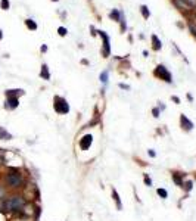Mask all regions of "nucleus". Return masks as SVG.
<instances>
[{"mask_svg": "<svg viewBox=\"0 0 196 221\" xmlns=\"http://www.w3.org/2000/svg\"><path fill=\"white\" fill-rule=\"evenodd\" d=\"M27 205V199L22 195H13L9 196L3 201V211H8V212H16L19 209H22Z\"/></svg>", "mask_w": 196, "mask_h": 221, "instance_id": "f257e3e1", "label": "nucleus"}, {"mask_svg": "<svg viewBox=\"0 0 196 221\" xmlns=\"http://www.w3.org/2000/svg\"><path fill=\"white\" fill-rule=\"evenodd\" d=\"M5 183L9 189H19L24 184V176L18 168H9V171L5 176Z\"/></svg>", "mask_w": 196, "mask_h": 221, "instance_id": "f03ea898", "label": "nucleus"}, {"mask_svg": "<svg viewBox=\"0 0 196 221\" xmlns=\"http://www.w3.org/2000/svg\"><path fill=\"white\" fill-rule=\"evenodd\" d=\"M53 108H55V111H56L58 114H60V115L69 112V105H68V102H67V99H64V97H60V96H55V99H53Z\"/></svg>", "mask_w": 196, "mask_h": 221, "instance_id": "7ed1b4c3", "label": "nucleus"}, {"mask_svg": "<svg viewBox=\"0 0 196 221\" xmlns=\"http://www.w3.org/2000/svg\"><path fill=\"white\" fill-rule=\"evenodd\" d=\"M155 75L158 77V78H161V80H164L165 83H172V77H171L170 71L165 68L164 65H158V67H156Z\"/></svg>", "mask_w": 196, "mask_h": 221, "instance_id": "20e7f679", "label": "nucleus"}, {"mask_svg": "<svg viewBox=\"0 0 196 221\" xmlns=\"http://www.w3.org/2000/svg\"><path fill=\"white\" fill-rule=\"evenodd\" d=\"M99 35L103 38V50H102V55L105 58H108L111 55V42H109V37L105 31H99Z\"/></svg>", "mask_w": 196, "mask_h": 221, "instance_id": "39448f33", "label": "nucleus"}, {"mask_svg": "<svg viewBox=\"0 0 196 221\" xmlns=\"http://www.w3.org/2000/svg\"><path fill=\"white\" fill-rule=\"evenodd\" d=\"M92 143H93V136H92V134H84V136L80 139L78 146H80L81 150H87V149H90Z\"/></svg>", "mask_w": 196, "mask_h": 221, "instance_id": "423d86ee", "label": "nucleus"}, {"mask_svg": "<svg viewBox=\"0 0 196 221\" xmlns=\"http://www.w3.org/2000/svg\"><path fill=\"white\" fill-rule=\"evenodd\" d=\"M180 125H181V128L186 131V133H189V131H192L193 130V127H195V124L190 121V119L184 115V114H181L180 115Z\"/></svg>", "mask_w": 196, "mask_h": 221, "instance_id": "0eeeda50", "label": "nucleus"}, {"mask_svg": "<svg viewBox=\"0 0 196 221\" xmlns=\"http://www.w3.org/2000/svg\"><path fill=\"white\" fill-rule=\"evenodd\" d=\"M171 177H172V181L177 184L179 187H183V183H184V174L183 172H179V171H172L171 172Z\"/></svg>", "mask_w": 196, "mask_h": 221, "instance_id": "6e6552de", "label": "nucleus"}, {"mask_svg": "<svg viewBox=\"0 0 196 221\" xmlns=\"http://www.w3.org/2000/svg\"><path fill=\"white\" fill-rule=\"evenodd\" d=\"M18 106H19V99L18 97H6V102H5L6 109H16Z\"/></svg>", "mask_w": 196, "mask_h": 221, "instance_id": "1a4fd4ad", "label": "nucleus"}, {"mask_svg": "<svg viewBox=\"0 0 196 221\" xmlns=\"http://www.w3.org/2000/svg\"><path fill=\"white\" fill-rule=\"evenodd\" d=\"M112 199H114V202H115V205H117V209L121 211V209H122V202H121L118 192H117L115 189H112Z\"/></svg>", "mask_w": 196, "mask_h": 221, "instance_id": "9d476101", "label": "nucleus"}, {"mask_svg": "<svg viewBox=\"0 0 196 221\" xmlns=\"http://www.w3.org/2000/svg\"><path fill=\"white\" fill-rule=\"evenodd\" d=\"M40 77H42L43 80H46V81H49V80H50V72H49V67H47L46 63H43V65H42Z\"/></svg>", "mask_w": 196, "mask_h": 221, "instance_id": "9b49d317", "label": "nucleus"}, {"mask_svg": "<svg viewBox=\"0 0 196 221\" xmlns=\"http://www.w3.org/2000/svg\"><path fill=\"white\" fill-rule=\"evenodd\" d=\"M25 93L22 89H15V90H6V97H18V96H22Z\"/></svg>", "mask_w": 196, "mask_h": 221, "instance_id": "f8f14e48", "label": "nucleus"}, {"mask_svg": "<svg viewBox=\"0 0 196 221\" xmlns=\"http://www.w3.org/2000/svg\"><path fill=\"white\" fill-rule=\"evenodd\" d=\"M152 47H154V50L155 52H158V50H161V47H162V43H161V40L156 37V35H152Z\"/></svg>", "mask_w": 196, "mask_h": 221, "instance_id": "ddd939ff", "label": "nucleus"}, {"mask_svg": "<svg viewBox=\"0 0 196 221\" xmlns=\"http://www.w3.org/2000/svg\"><path fill=\"white\" fill-rule=\"evenodd\" d=\"M10 139H12V134L9 133L8 130L0 127V140H10Z\"/></svg>", "mask_w": 196, "mask_h": 221, "instance_id": "4468645a", "label": "nucleus"}, {"mask_svg": "<svg viewBox=\"0 0 196 221\" xmlns=\"http://www.w3.org/2000/svg\"><path fill=\"white\" fill-rule=\"evenodd\" d=\"M109 18L114 19V21H117V22H119V19H121V13H119L118 9H114L111 13H109Z\"/></svg>", "mask_w": 196, "mask_h": 221, "instance_id": "2eb2a0df", "label": "nucleus"}, {"mask_svg": "<svg viewBox=\"0 0 196 221\" xmlns=\"http://www.w3.org/2000/svg\"><path fill=\"white\" fill-rule=\"evenodd\" d=\"M140 12H142V15H143L145 19H147V18L151 16V12H149V9H147L146 5H142V6H140Z\"/></svg>", "mask_w": 196, "mask_h": 221, "instance_id": "dca6fc26", "label": "nucleus"}, {"mask_svg": "<svg viewBox=\"0 0 196 221\" xmlns=\"http://www.w3.org/2000/svg\"><path fill=\"white\" fill-rule=\"evenodd\" d=\"M25 25H27V28H30V30H33V31L37 30V24H35L33 19H25Z\"/></svg>", "mask_w": 196, "mask_h": 221, "instance_id": "f3484780", "label": "nucleus"}, {"mask_svg": "<svg viewBox=\"0 0 196 221\" xmlns=\"http://www.w3.org/2000/svg\"><path fill=\"white\" fill-rule=\"evenodd\" d=\"M156 193H158V196H159L161 199H167V197H168V192H167L165 189H162V187H159V189L156 190Z\"/></svg>", "mask_w": 196, "mask_h": 221, "instance_id": "a211bd4d", "label": "nucleus"}, {"mask_svg": "<svg viewBox=\"0 0 196 221\" xmlns=\"http://www.w3.org/2000/svg\"><path fill=\"white\" fill-rule=\"evenodd\" d=\"M183 187H184L186 192H190V190L193 189V181H192V180H186V181L183 183Z\"/></svg>", "mask_w": 196, "mask_h": 221, "instance_id": "6ab92c4d", "label": "nucleus"}, {"mask_svg": "<svg viewBox=\"0 0 196 221\" xmlns=\"http://www.w3.org/2000/svg\"><path fill=\"white\" fill-rule=\"evenodd\" d=\"M0 8L3 9V10H9V8H10L9 0H0Z\"/></svg>", "mask_w": 196, "mask_h": 221, "instance_id": "aec40b11", "label": "nucleus"}, {"mask_svg": "<svg viewBox=\"0 0 196 221\" xmlns=\"http://www.w3.org/2000/svg\"><path fill=\"white\" fill-rule=\"evenodd\" d=\"M58 34H59L60 37H65V35L68 34V30H67L65 27H59V28H58Z\"/></svg>", "mask_w": 196, "mask_h": 221, "instance_id": "412c9836", "label": "nucleus"}, {"mask_svg": "<svg viewBox=\"0 0 196 221\" xmlns=\"http://www.w3.org/2000/svg\"><path fill=\"white\" fill-rule=\"evenodd\" d=\"M100 81H102L103 84L108 83V71H103L102 74H100Z\"/></svg>", "mask_w": 196, "mask_h": 221, "instance_id": "4be33fe9", "label": "nucleus"}, {"mask_svg": "<svg viewBox=\"0 0 196 221\" xmlns=\"http://www.w3.org/2000/svg\"><path fill=\"white\" fill-rule=\"evenodd\" d=\"M143 181H145V184L146 186H152V180H151V177L147 176V174H143Z\"/></svg>", "mask_w": 196, "mask_h": 221, "instance_id": "5701e85b", "label": "nucleus"}, {"mask_svg": "<svg viewBox=\"0 0 196 221\" xmlns=\"http://www.w3.org/2000/svg\"><path fill=\"white\" fill-rule=\"evenodd\" d=\"M176 3H177V6H179L180 9H184V8H187V6H189L184 0H176Z\"/></svg>", "mask_w": 196, "mask_h": 221, "instance_id": "b1692460", "label": "nucleus"}, {"mask_svg": "<svg viewBox=\"0 0 196 221\" xmlns=\"http://www.w3.org/2000/svg\"><path fill=\"white\" fill-rule=\"evenodd\" d=\"M184 2L187 3L190 8H195V6H196V0H184Z\"/></svg>", "mask_w": 196, "mask_h": 221, "instance_id": "393cba45", "label": "nucleus"}, {"mask_svg": "<svg viewBox=\"0 0 196 221\" xmlns=\"http://www.w3.org/2000/svg\"><path fill=\"white\" fill-rule=\"evenodd\" d=\"M152 114H154L155 118H158V117H159V108H154V109H152Z\"/></svg>", "mask_w": 196, "mask_h": 221, "instance_id": "a878e982", "label": "nucleus"}, {"mask_svg": "<svg viewBox=\"0 0 196 221\" xmlns=\"http://www.w3.org/2000/svg\"><path fill=\"white\" fill-rule=\"evenodd\" d=\"M147 153H149V156H151V158H155V156H156L155 150H152V149H149V150H147Z\"/></svg>", "mask_w": 196, "mask_h": 221, "instance_id": "bb28decb", "label": "nucleus"}, {"mask_svg": "<svg viewBox=\"0 0 196 221\" xmlns=\"http://www.w3.org/2000/svg\"><path fill=\"white\" fill-rule=\"evenodd\" d=\"M189 28H190V31H192V33L196 35V28H195V25H193V24H189Z\"/></svg>", "mask_w": 196, "mask_h": 221, "instance_id": "cd10ccee", "label": "nucleus"}, {"mask_svg": "<svg viewBox=\"0 0 196 221\" xmlns=\"http://www.w3.org/2000/svg\"><path fill=\"white\" fill-rule=\"evenodd\" d=\"M119 89H122V90H128V89H130V85L122 84V83H121V84H119Z\"/></svg>", "mask_w": 196, "mask_h": 221, "instance_id": "c85d7f7f", "label": "nucleus"}, {"mask_svg": "<svg viewBox=\"0 0 196 221\" xmlns=\"http://www.w3.org/2000/svg\"><path fill=\"white\" fill-rule=\"evenodd\" d=\"M171 99H172V100H174V102H176V103H180V99H179V97H177V96H172Z\"/></svg>", "mask_w": 196, "mask_h": 221, "instance_id": "c756f323", "label": "nucleus"}, {"mask_svg": "<svg viewBox=\"0 0 196 221\" xmlns=\"http://www.w3.org/2000/svg\"><path fill=\"white\" fill-rule=\"evenodd\" d=\"M42 52H47V46H42V49H40Z\"/></svg>", "mask_w": 196, "mask_h": 221, "instance_id": "7c9ffc66", "label": "nucleus"}, {"mask_svg": "<svg viewBox=\"0 0 196 221\" xmlns=\"http://www.w3.org/2000/svg\"><path fill=\"white\" fill-rule=\"evenodd\" d=\"M2 38H3V31L0 30V40H2Z\"/></svg>", "mask_w": 196, "mask_h": 221, "instance_id": "2f4dec72", "label": "nucleus"}, {"mask_svg": "<svg viewBox=\"0 0 196 221\" xmlns=\"http://www.w3.org/2000/svg\"><path fill=\"white\" fill-rule=\"evenodd\" d=\"M52 2H58V0H52Z\"/></svg>", "mask_w": 196, "mask_h": 221, "instance_id": "473e14b6", "label": "nucleus"}]
</instances>
